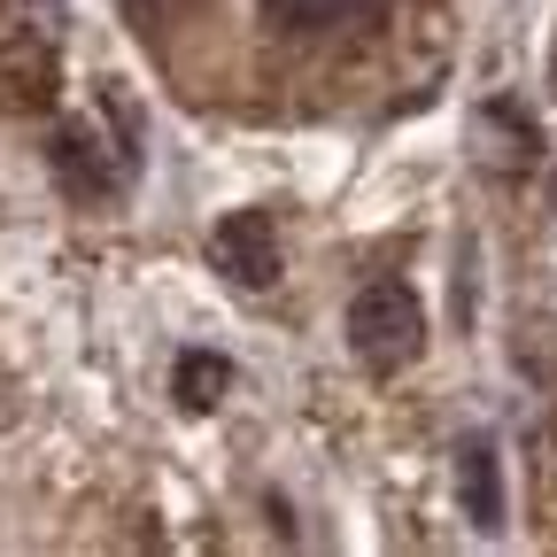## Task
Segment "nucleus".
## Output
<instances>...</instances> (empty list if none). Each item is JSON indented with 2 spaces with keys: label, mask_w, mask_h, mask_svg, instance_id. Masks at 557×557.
<instances>
[{
  "label": "nucleus",
  "mask_w": 557,
  "mask_h": 557,
  "mask_svg": "<svg viewBox=\"0 0 557 557\" xmlns=\"http://www.w3.org/2000/svg\"><path fill=\"white\" fill-rule=\"evenodd\" d=\"M101 139L86 132V124H62L54 132V171H62V186L70 194H116V171H101Z\"/></svg>",
  "instance_id": "obj_4"
},
{
  "label": "nucleus",
  "mask_w": 557,
  "mask_h": 557,
  "mask_svg": "<svg viewBox=\"0 0 557 557\" xmlns=\"http://www.w3.org/2000/svg\"><path fill=\"white\" fill-rule=\"evenodd\" d=\"M457 487H465V519L472 527H496L504 519V480H496V449H487V442L457 449Z\"/></svg>",
  "instance_id": "obj_3"
},
{
  "label": "nucleus",
  "mask_w": 557,
  "mask_h": 557,
  "mask_svg": "<svg viewBox=\"0 0 557 557\" xmlns=\"http://www.w3.org/2000/svg\"><path fill=\"white\" fill-rule=\"evenodd\" d=\"M348 348H357V364L372 380H395L418 364V348H426V310L403 278H372V287L348 302Z\"/></svg>",
  "instance_id": "obj_1"
},
{
  "label": "nucleus",
  "mask_w": 557,
  "mask_h": 557,
  "mask_svg": "<svg viewBox=\"0 0 557 557\" xmlns=\"http://www.w3.org/2000/svg\"><path fill=\"white\" fill-rule=\"evenodd\" d=\"M225 387H233V364H225V357H209V348H186L178 372H171L178 410H218V403H225Z\"/></svg>",
  "instance_id": "obj_5"
},
{
  "label": "nucleus",
  "mask_w": 557,
  "mask_h": 557,
  "mask_svg": "<svg viewBox=\"0 0 557 557\" xmlns=\"http://www.w3.org/2000/svg\"><path fill=\"white\" fill-rule=\"evenodd\" d=\"M357 9H372V0H263V24H278L287 39H318V32L348 24Z\"/></svg>",
  "instance_id": "obj_6"
},
{
  "label": "nucleus",
  "mask_w": 557,
  "mask_h": 557,
  "mask_svg": "<svg viewBox=\"0 0 557 557\" xmlns=\"http://www.w3.org/2000/svg\"><path fill=\"white\" fill-rule=\"evenodd\" d=\"M549 201H557V178H549Z\"/></svg>",
  "instance_id": "obj_7"
},
{
  "label": "nucleus",
  "mask_w": 557,
  "mask_h": 557,
  "mask_svg": "<svg viewBox=\"0 0 557 557\" xmlns=\"http://www.w3.org/2000/svg\"><path fill=\"white\" fill-rule=\"evenodd\" d=\"M209 263H218L233 287H271L278 278V233L263 209H233V218H218V233H209Z\"/></svg>",
  "instance_id": "obj_2"
}]
</instances>
